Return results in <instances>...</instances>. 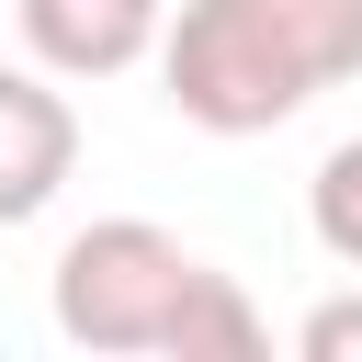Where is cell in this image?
<instances>
[{
    "label": "cell",
    "mask_w": 362,
    "mask_h": 362,
    "mask_svg": "<svg viewBox=\"0 0 362 362\" xmlns=\"http://www.w3.org/2000/svg\"><path fill=\"white\" fill-rule=\"evenodd\" d=\"M305 226H317V249H328L339 272H362V136H339V147L317 158V181H305Z\"/></svg>",
    "instance_id": "5"
},
{
    "label": "cell",
    "mask_w": 362,
    "mask_h": 362,
    "mask_svg": "<svg viewBox=\"0 0 362 362\" xmlns=\"http://www.w3.org/2000/svg\"><path fill=\"white\" fill-rule=\"evenodd\" d=\"M79 170V102L57 68H0V226H34Z\"/></svg>",
    "instance_id": "3"
},
{
    "label": "cell",
    "mask_w": 362,
    "mask_h": 362,
    "mask_svg": "<svg viewBox=\"0 0 362 362\" xmlns=\"http://www.w3.org/2000/svg\"><path fill=\"white\" fill-rule=\"evenodd\" d=\"M11 23H23V57L57 79H124L136 57H158L170 0H11Z\"/></svg>",
    "instance_id": "4"
},
{
    "label": "cell",
    "mask_w": 362,
    "mask_h": 362,
    "mask_svg": "<svg viewBox=\"0 0 362 362\" xmlns=\"http://www.w3.org/2000/svg\"><path fill=\"white\" fill-rule=\"evenodd\" d=\"M57 339L68 351H136V362H249L272 328L238 294V272H215L192 238L147 226V215H102L57 249Z\"/></svg>",
    "instance_id": "1"
},
{
    "label": "cell",
    "mask_w": 362,
    "mask_h": 362,
    "mask_svg": "<svg viewBox=\"0 0 362 362\" xmlns=\"http://www.w3.org/2000/svg\"><path fill=\"white\" fill-rule=\"evenodd\" d=\"M294 351H305V362H362V294H328V305H305Z\"/></svg>",
    "instance_id": "6"
},
{
    "label": "cell",
    "mask_w": 362,
    "mask_h": 362,
    "mask_svg": "<svg viewBox=\"0 0 362 362\" xmlns=\"http://www.w3.org/2000/svg\"><path fill=\"white\" fill-rule=\"evenodd\" d=\"M362 79V0H181L158 34V90L204 136H272Z\"/></svg>",
    "instance_id": "2"
}]
</instances>
